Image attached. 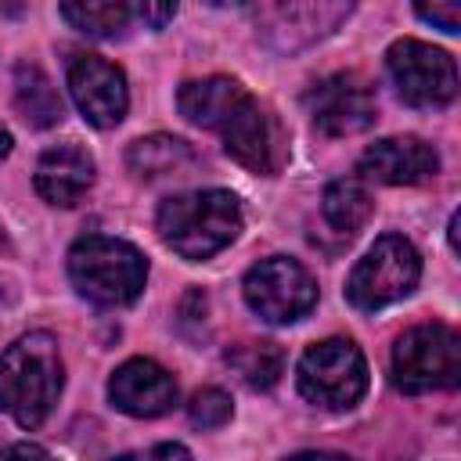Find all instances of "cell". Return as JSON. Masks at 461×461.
Segmentation results:
<instances>
[{
  "label": "cell",
  "instance_id": "1",
  "mask_svg": "<svg viewBox=\"0 0 461 461\" xmlns=\"http://www.w3.org/2000/svg\"><path fill=\"white\" fill-rule=\"evenodd\" d=\"M65 367L58 339L47 331H29L0 353V411H7L22 429H40L61 396Z\"/></svg>",
  "mask_w": 461,
  "mask_h": 461
},
{
  "label": "cell",
  "instance_id": "2",
  "mask_svg": "<svg viewBox=\"0 0 461 461\" xmlns=\"http://www.w3.org/2000/svg\"><path fill=\"white\" fill-rule=\"evenodd\" d=\"M158 238L180 256V259H209L220 249H227L241 230V205L230 191L209 187V191H187L173 194L155 212Z\"/></svg>",
  "mask_w": 461,
  "mask_h": 461
},
{
  "label": "cell",
  "instance_id": "3",
  "mask_svg": "<svg viewBox=\"0 0 461 461\" xmlns=\"http://www.w3.org/2000/svg\"><path fill=\"white\" fill-rule=\"evenodd\" d=\"M68 277L79 295L101 306H126L144 292L148 259L130 241L86 234L68 249Z\"/></svg>",
  "mask_w": 461,
  "mask_h": 461
},
{
  "label": "cell",
  "instance_id": "4",
  "mask_svg": "<svg viewBox=\"0 0 461 461\" xmlns=\"http://www.w3.org/2000/svg\"><path fill=\"white\" fill-rule=\"evenodd\" d=\"M461 378V339L454 328L432 321L407 328L393 346V382L403 393L454 389Z\"/></svg>",
  "mask_w": 461,
  "mask_h": 461
},
{
  "label": "cell",
  "instance_id": "5",
  "mask_svg": "<svg viewBox=\"0 0 461 461\" xmlns=\"http://www.w3.org/2000/svg\"><path fill=\"white\" fill-rule=\"evenodd\" d=\"M421 277L418 249L400 234H382L346 281V295L357 310H382L414 292Z\"/></svg>",
  "mask_w": 461,
  "mask_h": 461
},
{
  "label": "cell",
  "instance_id": "6",
  "mask_svg": "<svg viewBox=\"0 0 461 461\" xmlns=\"http://www.w3.org/2000/svg\"><path fill=\"white\" fill-rule=\"evenodd\" d=\"M299 393L328 411H346L367 393V360L349 339H324L299 360Z\"/></svg>",
  "mask_w": 461,
  "mask_h": 461
},
{
  "label": "cell",
  "instance_id": "7",
  "mask_svg": "<svg viewBox=\"0 0 461 461\" xmlns=\"http://www.w3.org/2000/svg\"><path fill=\"white\" fill-rule=\"evenodd\" d=\"M385 72L411 108H443L457 94V65L447 50L421 40H396L385 50Z\"/></svg>",
  "mask_w": 461,
  "mask_h": 461
},
{
  "label": "cell",
  "instance_id": "8",
  "mask_svg": "<svg viewBox=\"0 0 461 461\" xmlns=\"http://www.w3.org/2000/svg\"><path fill=\"white\" fill-rule=\"evenodd\" d=\"M245 303L267 324H292L317 306V281L310 270L288 256H270L256 263L241 281Z\"/></svg>",
  "mask_w": 461,
  "mask_h": 461
},
{
  "label": "cell",
  "instance_id": "9",
  "mask_svg": "<svg viewBox=\"0 0 461 461\" xmlns=\"http://www.w3.org/2000/svg\"><path fill=\"white\" fill-rule=\"evenodd\" d=\"M216 133L223 137L227 155L238 158L252 173L274 176V173H281V166L288 158V133H285V126L252 94H245V101L223 119V126Z\"/></svg>",
  "mask_w": 461,
  "mask_h": 461
},
{
  "label": "cell",
  "instance_id": "10",
  "mask_svg": "<svg viewBox=\"0 0 461 461\" xmlns=\"http://www.w3.org/2000/svg\"><path fill=\"white\" fill-rule=\"evenodd\" d=\"M303 101H306V112H310L313 126L328 137L360 133L378 119L375 90L353 72H339V76H328V79L313 83Z\"/></svg>",
  "mask_w": 461,
  "mask_h": 461
},
{
  "label": "cell",
  "instance_id": "11",
  "mask_svg": "<svg viewBox=\"0 0 461 461\" xmlns=\"http://www.w3.org/2000/svg\"><path fill=\"white\" fill-rule=\"evenodd\" d=\"M68 94L83 119L97 130L119 126L126 108H130V90L126 76L119 65L104 61L101 54H79L68 65Z\"/></svg>",
  "mask_w": 461,
  "mask_h": 461
},
{
  "label": "cell",
  "instance_id": "12",
  "mask_svg": "<svg viewBox=\"0 0 461 461\" xmlns=\"http://www.w3.org/2000/svg\"><path fill=\"white\" fill-rule=\"evenodd\" d=\"M353 4L357 0H267L263 32L277 50H299L339 29Z\"/></svg>",
  "mask_w": 461,
  "mask_h": 461
},
{
  "label": "cell",
  "instance_id": "13",
  "mask_svg": "<svg viewBox=\"0 0 461 461\" xmlns=\"http://www.w3.org/2000/svg\"><path fill=\"white\" fill-rule=\"evenodd\" d=\"M108 400L130 418H158L176 403V378L162 364L133 357L108 378Z\"/></svg>",
  "mask_w": 461,
  "mask_h": 461
},
{
  "label": "cell",
  "instance_id": "14",
  "mask_svg": "<svg viewBox=\"0 0 461 461\" xmlns=\"http://www.w3.org/2000/svg\"><path fill=\"white\" fill-rule=\"evenodd\" d=\"M436 169H439V155L421 137H385L360 155V173L367 180L393 184V187L421 184L436 176Z\"/></svg>",
  "mask_w": 461,
  "mask_h": 461
},
{
  "label": "cell",
  "instance_id": "15",
  "mask_svg": "<svg viewBox=\"0 0 461 461\" xmlns=\"http://www.w3.org/2000/svg\"><path fill=\"white\" fill-rule=\"evenodd\" d=\"M94 184V158L79 144H54L36 162V194L47 205L68 209Z\"/></svg>",
  "mask_w": 461,
  "mask_h": 461
},
{
  "label": "cell",
  "instance_id": "16",
  "mask_svg": "<svg viewBox=\"0 0 461 461\" xmlns=\"http://www.w3.org/2000/svg\"><path fill=\"white\" fill-rule=\"evenodd\" d=\"M245 86L230 76H205V79H187L176 90V108L184 119L205 130H220L223 119L245 101Z\"/></svg>",
  "mask_w": 461,
  "mask_h": 461
},
{
  "label": "cell",
  "instance_id": "17",
  "mask_svg": "<svg viewBox=\"0 0 461 461\" xmlns=\"http://www.w3.org/2000/svg\"><path fill=\"white\" fill-rule=\"evenodd\" d=\"M14 108L36 130L58 126L61 115H65V104H61L58 86L36 65H18V72H14Z\"/></svg>",
  "mask_w": 461,
  "mask_h": 461
},
{
  "label": "cell",
  "instance_id": "18",
  "mask_svg": "<svg viewBox=\"0 0 461 461\" xmlns=\"http://www.w3.org/2000/svg\"><path fill=\"white\" fill-rule=\"evenodd\" d=\"M194 162V151L187 140L180 137H166V133H155V137H140L130 144L126 151V166L137 173V176H169V173H180Z\"/></svg>",
  "mask_w": 461,
  "mask_h": 461
},
{
  "label": "cell",
  "instance_id": "19",
  "mask_svg": "<svg viewBox=\"0 0 461 461\" xmlns=\"http://www.w3.org/2000/svg\"><path fill=\"white\" fill-rule=\"evenodd\" d=\"M371 209H375V202H371L367 187H364L360 180H353V176L331 180V184L324 187L321 212H324L328 227L339 230V234H357V230L371 220Z\"/></svg>",
  "mask_w": 461,
  "mask_h": 461
},
{
  "label": "cell",
  "instance_id": "20",
  "mask_svg": "<svg viewBox=\"0 0 461 461\" xmlns=\"http://www.w3.org/2000/svg\"><path fill=\"white\" fill-rule=\"evenodd\" d=\"M61 14L72 29L94 40H115L130 25L126 0H61Z\"/></svg>",
  "mask_w": 461,
  "mask_h": 461
},
{
  "label": "cell",
  "instance_id": "21",
  "mask_svg": "<svg viewBox=\"0 0 461 461\" xmlns=\"http://www.w3.org/2000/svg\"><path fill=\"white\" fill-rule=\"evenodd\" d=\"M227 364L238 371V378L249 389H270L285 375V349L277 342H238L227 349Z\"/></svg>",
  "mask_w": 461,
  "mask_h": 461
},
{
  "label": "cell",
  "instance_id": "22",
  "mask_svg": "<svg viewBox=\"0 0 461 461\" xmlns=\"http://www.w3.org/2000/svg\"><path fill=\"white\" fill-rule=\"evenodd\" d=\"M230 411H234L230 407V396L223 389H216V385L198 389L191 396V403H187V418H191L194 429H220L230 418Z\"/></svg>",
  "mask_w": 461,
  "mask_h": 461
},
{
  "label": "cell",
  "instance_id": "23",
  "mask_svg": "<svg viewBox=\"0 0 461 461\" xmlns=\"http://www.w3.org/2000/svg\"><path fill=\"white\" fill-rule=\"evenodd\" d=\"M414 11L429 25L443 29V32H457L461 29V0H414Z\"/></svg>",
  "mask_w": 461,
  "mask_h": 461
},
{
  "label": "cell",
  "instance_id": "24",
  "mask_svg": "<svg viewBox=\"0 0 461 461\" xmlns=\"http://www.w3.org/2000/svg\"><path fill=\"white\" fill-rule=\"evenodd\" d=\"M133 7H137V14H140L151 29H162V25L173 18L176 0H133Z\"/></svg>",
  "mask_w": 461,
  "mask_h": 461
},
{
  "label": "cell",
  "instance_id": "25",
  "mask_svg": "<svg viewBox=\"0 0 461 461\" xmlns=\"http://www.w3.org/2000/svg\"><path fill=\"white\" fill-rule=\"evenodd\" d=\"M180 317H184V321H198V317H205V292H202V288H191V292L184 295V303H180Z\"/></svg>",
  "mask_w": 461,
  "mask_h": 461
},
{
  "label": "cell",
  "instance_id": "26",
  "mask_svg": "<svg viewBox=\"0 0 461 461\" xmlns=\"http://www.w3.org/2000/svg\"><path fill=\"white\" fill-rule=\"evenodd\" d=\"M148 454H151V457H191V450L180 447V443H162V447H151Z\"/></svg>",
  "mask_w": 461,
  "mask_h": 461
},
{
  "label": "cell",
  "instance_id": "27",
  "mask_svg": "<svg viewBox=\"0 0 461 461\" xmlns=\"http://www.w3.org/2000/svg\"><path fill=\"white\" fill-rule=\"evenodd\" d=\"M0 454H4V457H7V454H36V457H43L47 450H43V447H36V443H11V447H4Z\"/></svg>",
  "mask_w": 461,
  "mask_h": 461
},
{
  "label": "cell",
  "instance_id": "28",
  "mask_svg": "<svg viewBox=\"0 0 461 461\" xmlns=\"http://www.w3.org/2000/svg\"><path fill=\"white\" fill-rule=\"evenodd\" d=\"M7 151H11V133H7L4 126H0V158H4Z\"/></svg>",
  "mask_w": 461,
  "mask_h": 461
},
{
  "label": "cell",
  "instance_id": "29",
  "mask_svg": "<svg viewBox=\"0 0 461 461\" xmlns=\"http://www.w3.org/2000/svg\"><path fill=\"white\" fill-rule=\"evenodd\" d=\"M212 7H245V0H209Z\"/></svg>",
  "mask_w": 461,
  "mask_h": 461
},
{
  "label": "cell",
  "instance_id": "30",
  "mask_svg": "<svg viewBox=\"0 0 461 461\" xmlns=\"http://www.w3.org/2000/svg\"><path fill=\"white\" fill-rule=\"evenodd\" d=\"M0 245H4V234H0Z\"/></svg>",
  "mask_w": 461,
  "mask_h": 461
}]
</instances>
